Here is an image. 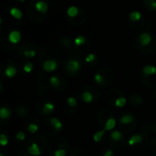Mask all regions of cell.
<instances>
[{"instance_id":"obj_13","label":"cell","mask_w":156,"mask_h":156,"mask_svg":"<svg viewBox=\"0 0 156 156\" xmlns=\"http://www.w3.org/2000/svg\"><path fill=\"white\" fill-rule=\"evenodd\" d=\"M54 110H55V105L52 102L48 101L43 106V112H44L45 114H48H48H51L54 112Z\"/></svg>"},{"instance_id":"obj_6","label":"cell","mask_w":156,"mask_h":156,"mask_svg":"<svg viewBox=\"0 0 156 156\" xmlns=\"http://www.w3.org/2000/svg\"><path fill=\"white\" fill-rule=\"evenodd\" d=\"M28 153L30 155L33 156H39L41 154V151H40V148L39 146L36 144V143H33L29 148H28Z\"/></svg>"},{"instance_id":"obj_35","label":"cell","mask_w":156,"mask_h":156,"mask_svg":"<svg viewBox=\"0 0 156 156\" xmlns=\"http://www.w3.org/2000/svg\"><path fill=\"white\" fill-rule=\"evenodd\" d=\"M103 156H114V153L112 150H108L105 152V154H103Z\"/></svg>"},{"instance_id":"obj_8","label":"cell","mask_w":156,"mask_h":156,"mask_svg":"<svg viewBox=\"0 0 156 156\" xmlns=\"http://www.w3.org/2000/svg\"><path fill=\"white\" fill-rule=\"evenodd\" d=\"M143 142V136L141 134H134L133 135L130 139H129V145L131 146H134L136 144H139Z\"/></svg>"},{"instance_id":"obj_37","label":"cell","mask_w":156,"mask_h":156,"mask_svg":"<svg viewBox=\"0 0 156 156\" xmlns=\"http://www.w3.org/2000/svg\"><path fill=\"white\" fill-rule=\"evenodd\" d=\"M0 156H5V155H4V154H0Z\"/></svg>"},{"instance_id":"obj_33","label":"cell","mask_w":156,"mask_h":156,"mask_svg":"<svg viewBox=\"0 0 156 156\" xmlns=\"http://www.w3.org/2000/svg\"><path fill=\"white\" fill-rule=\"evenodd\" d=\"M66 150L64 149H58L54 152V156H66Z\"/></svg>"},{"instance_id":"obj_12","label":"cell","mask_w":156,"mask_h":156,"mask_svg":"<svg viewBox=\"0 0 156 156\" xmlns=\"http://www.w3.org/2000/svg\"><path fill=\"white\" fill-rule=\"evenodd\" d=\"M49 122H50V124L53 126V128H54L55 130H57V131H60V130H62V128H63L62 122H61L58 118H51V119L49 120Z\"/></svg>"},{"instance_id":"obj_25","label":"cell","mask_w":156,"mask_h":156,"mask_svg":"<svg viewBox=\"0 0 156 156\" xmlns=\"http://www.w3.org/2000/svg\"><path fill=\"white\" fill-rule=\"evenodd\" d=\"M36 54H37V52H36V50H34V49H26V50H24V52H23V55H24L26 58H34V57L36 56Z\"/></svg>"},{"instance_id":"obj_20","label":"cell","mask_w":156,"mask_h":156,"mask_svg":"<svg viewBox=\"0 0 156 156\" xmlns=\"http://www.w3.org/2000/svg\"><path fill=\"white\" fill-rule=\"evenodd\" d=\"M122 133L120 132V131H113L112 133H111V138L112 140L115 141V142H120L121 140H122Z\"/></svg>"},{"instance_id":"obj_7","label":"cell","mask_w":156,"mask_h":156,"mask_svg":"<svg viewBox=\"0 0 156 156\" xmlns=\"http://www.w3.org/2000/svg\"><path fill=\"white\" fill-rule=\"evenodd\" d=\"M5 75L7 78H9V79L14 78V77L16 75V67L13 66V65L7 66V67L5 68Z\"/></svg>"},{"instance_id":"obj_1","label":"cell","mask_w":156,"mask_h":156,"mask_svg":"<svg viewBox=\"0 0 156 156\" xmlns=\"http://www.w3.org/2000/svg\"><path fill=\"white\" fill-rule=\"evenodd\" d=\"M66 67H67V69L69 72L76 73V72H78L80 69L81 65H80V62L78 59H76V58H69L66 62Z\"/></svg>"},{"instance_id":"obj_15","label":"cell","mask_w":156,"mask_h":156,"mask_svg":"<svg viewBox=\"0 0 156 156\" xmlns=\"http://www.w3.org/2000/svg\"><path fill=\"white\" fill-rule=\"evenodd\" d=\"M129 18H130V20L133 21V22H138V21H140L141 18H142V14H141V12H139V11H133V12L130 13Z\"/></svg>"},{"instance_id":"obj_28","label":"cell","mask_w":156,"mask_h":156,"mask_svg":"<svg viewBox=\"0 0 156 156\" xmlns=\"http://www.w3.org/2000/svg\"><path fill=\"white\" fill-rule=\"evenodd\" d=\"M38 130V126L35 123H30L28 126H27V131L30 133H36Z\"/></svg>"},{"instance_id":"obj_9","label":"cell","mask_w":156,"mask_h":156,"mask_svg":"<svg viewBox=\"0 0 156 156\" xmlns=\"http://www.w3.org/2000/svg\"><path fill=\"white\" fill-rule=\"evenodd\" d=\"M143 73H144L145 76H152V75H154V74H156V67L155 66H153V65L144 66V69H143Z\"/></svg>"},{"instance_id":"obj_19","label":"cell","mask_w":156,"mask_h":156,"mask_svg":"<svg viewBox=\"0 0 156 156\" xmlns=\"http://www.w3.org/2000/svg\"><path fill=\"white\" fill-rule=\"evenodd\" d=\"M11 115V111L5 107H2L0 109V118L2 120H5L7 118H9Z\"/></svg>"},{"instance_id":"obj_30","label":"cell","mask_w":156,"mask_h":156,"mask_svg":"<svg viewBox=\"0 0 156 156\" xmlns=\"http://www.w3.org/2000/svg\"><path fill=\"white\" fill-rule=\"evenodd\" d=\"M95 59H96V55H95L94 53H90V54H89V55L85 58V61H86L87 63H91V62H93Z\"/></svg>"},{"instance_id":"obj_23","label":"cell","mask_w":156,"mask_h":156,"mask_svg":"<svg viewBox=\"0 0 156 156\" xmlns=\"http://www.w3.org/2000/svg\"><path fill=\"white\" fill-rule=\"evenodd\" d=\"M85 41H86V38L84 36H78L74 38V45L75 46H82L85 44Z\"/></svg>"},{"instance_id":"obj_2","label":"cell","mask_w":156,"mask_h":156,"mask_svg":"<svg viewBox=\"0 0 156 156\" xmlns=\"http://www.w3.org/2000/svg\"><path fill=\"white\" fill-rule=\"evenodd\" d=\"M42 67L46 72H51V71H54L57 69L58 62L54 59H47L46 61H44Z\"/></svg>"},{"instance_id":"obj_29","label":"cell","mask_w":156,"mask_h":156,"mask_svg":"<svg viewBox=\"0 0 156 156\" xmlns=\"http://www.w3.org/2000/svg\"><path fill=\"white\" fill-rule=\"evenodd\" d=\"M24 71L26 73H30L32 70H33V64L31 62H27L24 65V68H23Z\"/></svg>"},{"instance_id":"obj_38","label":"cell","mask_w":156,"mask_h":156,"mask_svg":"<svg viewBox=\"0 0 156 156\" xmlns=\"http://www.w3.org/2000/svg\"><path fill=\"white\" fill-rule=\"evenodd\" d=\"M25 156H29V155H25Z\"/></svg>"},{"instance_id":"obj_4","label":"cell","mask_w":156,"mask_h":156,"mask_svg":"<svg viewBox=\"0 0 156 156\" xmlns=\"http://www.w3.org/2000/svg\"><path fill=\"white\" fill-rule=\"evenodd\" d=\"M35 8L36 10L40 13V14H46L48 10V5L47 2L45 1H42V0H39V1H37L36 4H35Z\"/></svg>"},{"instance_id":"obj_32","label":"cell","mask_w":156,"mask_h":156,"mask_svg":"<svg viewBox=\"0 0 156 156\" xmlns=\"http://www.w3.org/2000/svg\"><path fill=\"white\" fill-rule=\"evenodd\" d=\"M16 140H18V141H23V140H25V138H26V134H25L24 132L20 131V132H18V133L16 134Z\"/></svg>"},{"instance_id":"obj_22","label":"cell","mask_w":156,"mask_h":156,"mask_svg":"<svg viewBox=\"0 0 156 156\" xmlns=\"http://www.w3.org/2000/svg\"><path fill=\"white\" fill-rule=\"evenodd\" d=\"M49 83L51 84L52 87L58 88V87H59V85H60V80H59L58 77H57V76H52V77L49 78Z\"/></svg>"},{"instance_id":"obj_5","label":"cell","mask_w":156,"mask_h":156,"mask_svg":"<svg viewBox=\"0 0 156 156\" xmlns=\"http://www.w3.org/2000/svg\"><path fill=\"white\" fill-rule=\"evenodd\" d=\"M8 40L12 44H17L21 40V33L17 30H13L8 35Z\"/></svg>"},{"instance_id":"obj_24","label":"cell","mask_w":156,"mask_h":156,"mask_svg":"<svg viewBox=\"0 0 156 156\" xmlns=\"http://www.w3.org/2000/svg\"><path fill=\"white\" fill-rule=\"evenodd\" d=\"M126 105V99L124 97H120L115 101V106L117 108H123Z\"/></svg>"},{"instance_id":"obj_14","label":"cell","mask_w":156,"mask_h":156,"mask_svg":"<svg viewBox=\"0 0 156 156\" xmlns=\"http://www.w3.org/2000/svg\"><path fill=\"white\" fill-rule=\"evenodd\" d=\"M9 14L11 15V16H13V17L16 18V19H20V18L23 16L22 12H21L18 8H16V7H12V8L9 10Z\"/></svg>"},{"instance_id":"obj_36","label":"cell","mask_w":156,"mask_h":156,"mask_svg":"<svg viewBox=\"0 0 156 156\" xmlns=\"http://www.w3.org/2000/svg\"><path fill=\"white\" fill-rule=\"evenodd\" d=\"M18 1H20V2H24V1H26V0H18Z\"/></svg>"},{"instance_id":"obj_16","label":"cell","mask_w":156,"mask_h":156,"mask_svg":"<svg viewBox=\"0 0 156 156\" xmlns=\"http://www.w3.org/2000/svg\"><path fill=\"white\" fill-rule=\"evenodd\" d=\"M133 121V117L130 114H125V115H122L121 118H120V123L122 124H124V125H127V124H130L132 123Z\"/></svg>"},{"instance_id":"obj_27","label":"cell","mask_w":156,"mask_h":156,"mask_svg":"<svg viewBox=\"0 0 156 156\" xmlns=\"http://www.w3.org/2000/svg\"><path fill=\"white\" fill-rule=\"evenodd\" d=\"M67 102L70 107H76L78 105V101L74 97H69L68 100H67Z\"/></svg>"},{"instance_id":"obj_31","label":"cell","mask_w":156,"mask_h":156,"mask_svg":"<svg viewBox=\"0 0 156 156\" xmlns=\"http://www.w3.org/2000/svg\"><path fill=\"white\" fill-rule=\"evenodd\" d=\"M0 144L2 146H5L8 144V139L5 134H1L0 136Z\"/></svg>"},{"instance_id":"obj_34","label":"cell","mask_w":156,"mask_h":156,"mask_svg":"<svg viewBox=\"0 0 156 156\" xmlns=\"http://www.w3.org/2000/svg\"><path fill=\"white\" fill-rule=\"evenodd\" d=\"M62 44H63V45H65V46H69V45H70V41H69V38H63V40H62Z\"/></svg>"},{"instance_id":"obj_18","label":"cell","mask_w":156,"mask_h":156,"mask_svg":"<svg viewBox=\"0 0 156 156\" xmlns=\"http://www.w3.org/2000/svg\"><path fill=\"white\" fill-rule=\"evenodd\" d=\"M81 98L85 103H90L93 101V95L90 91H84Z\"/></svg>"},{"instance_id":"obj_3","label":"cell","mask_w":156,"mask_h":156,"mask_svg":"<svg viewBox=\"0 0 156 156\" xmlns=\"http://www.w3.org/2000/svg\"><path fill=\"white\" fill-rule=\"evenodd\" d=\"M153 37L151 36V34L147 33V32H144L140 35L139 37V41H140V45L142 47H147L148 45H150V43L152 42Z\"/></svg>"},{"instance_id":"obj_10","label":"cell","mask_w":156,"mask_h":156,"mask_svg":"<svg viewBox=\"0 0 156 156\" xmlns=\"http://www.w3.org/2000/svg\"><path fill=\"white\" fill-rule=\"evenodd\" d=\"M79 13H80V9L75 5H71L67 9V15L69 17H71V18L76 17L79 15Z\"/></svg>"},{"instance_id":"obj_11","label":"cell","mask_w":156,"mask_h":156,"mask_svg":"<svg viewBox=\"0 0 156 156\" xmlns=\"http://www.w3.org/2000/svg\"><path fill=\"white\" fill-rule=\"evenodd\" d=\"M116 126V120L114 118H109L107 120V122H105V126H104V130L107 131H112Z\"/></svg>"},{"instance_id":"obj_21","label":"cell","mask_w":156,"mask_h":156,"mask_svg":"<svg viewBox=\"0 0 156 156\" xmlns=\"http://www.w3.org/2000/svg\"><path fill=\"white\" fill-rule=\"evenodd\" d=\"M105 132H106L105 130H101V131H99V132L95 133L93 134V141H94L95 143H100L101 140L102 139V137L104 136Z\"/></svg>"},{"instance_id":"obj_26","label":"cell","mask_w":156,"mask_h":156,"mask_svg":"<svg viewBox=\"0 0 156 156\" xmlns=\"http://www.w3.org/2000/svg\"><path fill=\"white\" fill-rule=\"evenodd\" d=\"M94 80H95V82H96L97 84L101 85V84H103V82H104V78H103V76H102L100 72H98V73H96V74L94 75Z\"/></svg>"},{"instance_id":"obj_17","label":"cell","mask_w":156,"mask_h":156,"mask_svg":"<svg viewBox=\"0 0 156 156\" xmlns=\"http://www.w3.org/2000/svg\"><path fill=\"white\" fill-rule=\"evenodd\" d=\"M144 5L150 11H154V10H156L155 0H144Z\"/></svg>"}]
</instances>
